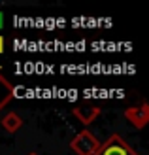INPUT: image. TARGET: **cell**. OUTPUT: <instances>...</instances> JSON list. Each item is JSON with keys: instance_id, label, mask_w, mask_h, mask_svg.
Returning a JSON list of instances; mask_svg holds the SVG:
<instances>
[{"instance_id": "6", "label": "cell", "mask_w": 149, "mask_h": 155, "mask_svg": "<svg viewBox=\"0 0 149 155\" xmlns=\"http://www.w3.org/2000/svg\"><path fill=\"white\" fill-rule=\"evenodd\" d=\"M0 123H2L4 130H8V133H15V130H19V129H21L23 119H21L15 112H10V114H6V115H4Z\"/></svg>"}, {"instance_id": "4", "label": "cell", "mask_w": 149, "mask_h": 155, "mask_svg": "<svg viewBox=\"0 0 149 155\" xmlns=\"http://www.w3.org/2000/svg\"><path fill=\"white\" fill-rule=\"evenodd\" d=\"M125 117H127L136 129H144L145 123L149 121V108L145 104L132 106V108H128V110H125Z\"/></svg>"}, {"instance_id": "9", "label": "cell", "mask_w": 149, "mask_h": 155, "mask_svg": "<svg viewBox=\"0 0 149 155\" xmlns=\"http://www.w3.org/2000/svg\"><path fill=\"white\" fill-rule=\"evenodd\" d=\"M28 155H38V153H28Z\"/></svg>"}, {"instance_id": "3", "label": "cell", "mask_w": 149, "mask_h": 155, "mask_svg": "<svg viewBox=\"0 0 149 155\" xmlns=\"http://www.w3.org/2000/svg\"><path fill=\"white\" fill-rule=\"evenodd\" d=\"M72 114L77 117V121L83 123V125H89V123H92L100 115V108L95 106V104H89V102H81V104H76L72 108Z\"/></svg>"}, {"instance_id": "2", "label": "cell", "mask_w": 149, "mask_h": 155, "mask_svg": "<svg viewBox=\"0 0 149 155\" xmlns=\"http://www.w3.org/2000/svg\"><path fill=\"white\" fill-rule=\"evenodd\" d=\"M95 155H138L119 134H112L106 144H100Z\"/></svg>"}, {"instance_id": "7", "label": "cell", "mask_w": 149, "mask_h": 155, "mask_svg": "<svg viewBox=\"0 0 149 155\" xmlns=\"http://www.w3.org/2000/svg\"><path fill=\"white\" fill-rule=\"evenodd\" d=\"M0 53H4V38L0 36Z\"/></svg>"}, {"instance_id": "1", "label": "cell", "mask_w": 149, "mask_h": 155, "mask_svg": "<svg viewBox=\"0 0 149 155\" xmlns=\"http://www.w3.org/2000/svg\"><path fill=\"white\" fill-rule=\"evenodd\" d=\"M70 148L77 155H95L100 148V142L96 140V136L92 133L81 130V133H77V136H74V140L70 142Z\"/></svg>"}, {"instance_id": "8", "label": "cell", "mask_w": 149, "mask_h": 155, "mask_svg": "<svg viewBox=\"0 0 149 155\" xmlns=\"http://www.w3.org/2000/svg\"><path fill=\"white\" fill-rule=\"evenodd\" d=\"M2 25H4V13L0 12V28H2Z\"/></svg>"}, {"instance_id": "5", "label": "cell", "mask_w": 149, "mask_h": 155, "mask_svg": "<svg viewBox=\"0 0 149 155\" xmlns=\"http://www.w3.org/2000/svg\"><path fill=\"white\" fill-rule=\"evenodd\" d=\"M13 97V85L6 80V76L2 74V68H0V110L6 106V102Z\"/></svg>"}]
</instances>
